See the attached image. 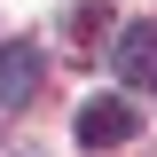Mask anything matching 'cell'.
I'll list each match as a JSON object with an SVG mask.
<instances>
[{"label":"cell","mask_w":157,"mask_h":157,"mask_svg":"<svg viewBox=\"0 0 157 157\" xmlns=\"http://www.w3.org/2000/svg\"><path fill=\"white\" fill-rule=\"evenodd\" d=\"M141 134V118L126 94H94V102H78V141L86 149H118V141H134Z\"/></svg>","instance_id":"6da1fadb"},{"label":"cell","mask_w":157,"mask_h":157,"mask_svg":"<svg viewBox=\"0 0 157 157\" xmlns=\"http://www.w3.org/2000/svg\"><path fill=\"white\" fill-rule=\"evenodd\" d=\"M39 86H47V55H39L32 39H8V47H0V102L24 110Z\"/></svg>","instance_id":"7a4b0ae2"},{"label":"cell","mask_w":157,"mask_h":157,"mask_svg":"<svg viewBox=\"0 0 157 157\" xmlns=\"http://www.w3.org/2000/svg\"><path fill=\"white\" fill-rule=\"evenodd\" d=\"M110 71L126 78V86H157V24H126V32H118Z\"/></svg>","instance_id":"3957f363"},{"label":"cell","mask_w":157,"mask_h":157,"mask_svg":"<svg viewBox=\"0 0 157 157\" xmlns=\"http://www.w3.org/2000/svg\"><path fill=\"white\" fill-rule=\"evenodd\" d=\"M94 32H102V8H71V39H78V47H86Z\"/></svg>","instance_id":"277c9868"}]
</instances>
